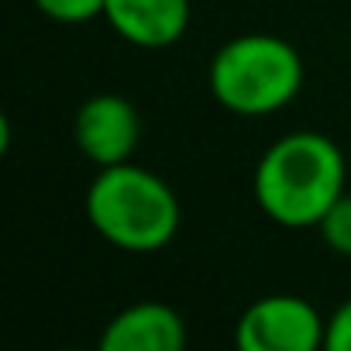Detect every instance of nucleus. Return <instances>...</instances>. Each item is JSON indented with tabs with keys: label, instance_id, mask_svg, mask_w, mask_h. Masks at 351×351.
Wrapping results in <instances>:
<instances>
[{
	"label": "nucleus",
	"instance_id": "nucleus-7",
	"mask_svg": "<svg viewBox=\"0 0 351 351\" xmlns=\"http://www.w3.org/2000/svg\"><path fill=\"white\" fill-rule=\"evenodd\" d=\"M107 25L138 49H169L176 45L193 18L190 0H107Z\"/></svg>",
	"mask_w": 351,
	"mask_h": 351
},
{
	"label": "nucleus",
	"instance_id": "nucleus-1",
	"mask_svg": "<svg viewBox=\"0 0 351 351\" xmlns=\"http://www.w3.org/2000/svg\"><path fill=\"white\" fill-rule=\"evenodd\" d=\"M344 152L320 131H289L276 138L252 176L258 210L289 231L317 228L344 193Z\"/></svg>",
	"mask_w": 351,
	"mask_h": 351
},
{
	"label": "nucleus",
	"instance_id": "nucleus-6",
	"mask_svg": "<svg viewBox=\"0 0 351 351\" xmlns=\"http://www.w3.org/2000/svg\"><path fill=\"white\" fill-rule=\"evenodd\" d=\"M183 344H186V320L176 306L158 300H141L124 306L117 317L104 324L100 334V351H180Z\"/></svg>",
	"mask_w": 351,
	"mask_h": 351
},
{
	"label": "nucleus",
	"instance_id": "nucleus-11",
	"mask_svg": "<svg viewBox=\"0 0 351 351\" xmlns=\"http://www.w3.org/2000/svg\"><path fill=\"white\" fill-rule=\"evenodd\" d=\"M8 141H11V124H8V114H0V155L8 152Z\"/></svg>",
	"mask_w": 351,
	"mask_h": 351
},
{
	"label": "nucleus",
	"instance_id": "nucleus-2",
	"mask_svg": "<svg viewBox=\"0 0 351 351\" xmlns=\"http://www.w3.org/2000/svg\"><path fill=\"white\" fill-rule=\"evenodd\" d=\"M83 210L110 248L131 255L162 252L180 231V200L172 186L158 172L134 162L97 169L83 197Z\"/></svg>",
	"mask_w": 351,
	"mask_h": 351
},
{
	"label": "nucleus",
	"instance_id": "nucleus-5",
	"mask_svg": "<svg viewBox=\"0 0 351 351\" xmlns=\"http://www.w3.org/2000/svg\"><path fill=\"white\" fill-rule=\"evenodd\" d=\"M73 138L76 148L97 165H117L131 162L141 141V117L134 104L121 93H97L83 100L73 121Z\"/></svg>",
	"mask_w": 351,
	"mask_h": 351
},
{
	"label": "nucleus",
	"instance_id": "nucleus-9",
	"mask_svg": "<svg viewBox=\"0 0 351 351\" xmlns=\"http://www.w3.org/2000/svg\"><path fill=\"white\" fill-rule=\"evenodd\" d=\"M107 0H35V8L59 25H86L93 18H104Z\"/></svg>",
	"mask_w": 351,
	"mask_h": 351
},
{
	"label": "nucleus",
	"instance_id": "nucleus-3",
	"mask_svg": "<svg viewBox=\"0 0 351 351\" xmlns=\"http://www.w3.org/2000/svg\"><path fill=\"white\" fill-rule=\"evenodd\" d=\"M303 56L279 35L252 32L224 42L207 69L210 97L238 117H269L303 90Z\"/></svg>",
	"mask_w": 351,
	"mask_h": 351
},
{
	"label": "nucleus",
	"instance_id": "nucleus-10",
	"mask_svg": "<svg viewBox=\"0 0 351 351\" xmlns=\"http://www.w3.org/2000/svg\"><path fill=\"white\" fill-rule=\"evenodd\" d=\"M324 348H327V351H351V296L327 317Z\"/></svg>",
	"mask_w": 351,
	"mask_h": 351
},
{
	"label": "nucleus",
	"instance_id": "nucleus-4",
	"mask_svg": "<svg viewBox=\"0 0 351 351\" xmlns=\"http://www.w3.org/2000/svg\"><path fill=\"white\" fill-rule=\"evenodd\" d=\"M327 320L320 310L293 293H272L248 303L234 324L238 351H320Z\"/></svg>",
	"mask_w": 351,
	"mask_h": 351
},
{
	"label": "nucleus",
	"instance_id": "nucleus-8",
	"mask_svg": "<svg viewBox=\"0 0 351 351\" xmlns=\"http://www.w3.org/2000/svg\"><path fill=\"white\" fill-rule=\"evenodd\" d=\"M324 245L344 258H351V193H341L337 204L324 214V221L317 224Z\"/></svg>",
	"mask_w": 351,
	"mask_h": 351
}]
</instances>
